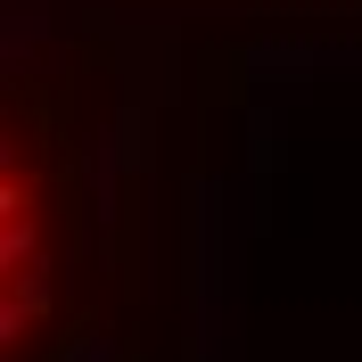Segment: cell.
I'll list each match as a JSON object with an SVG mask.
<instances>
[{"mask_svg":"<svg viewBox=\"0 0 362 362\" xmlns=\"http://www.w3.org/2000/svg\"><path fill=\"white\" fill-rule=\"evenodd\" d=\"M58 189L17 99L0 90V362H33L58 321Z\"/></svg>","mask_w":362,"mask_h":362,"instance_id":"obj_1","label":"cell"}]
</instances>
